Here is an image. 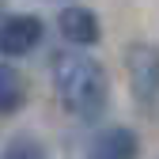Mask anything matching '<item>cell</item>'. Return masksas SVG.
<instances>
[{"label":"cell","mask_w":159,"mask_h":159,"mask_svg":"<svg viewBox=\"0 0 159 159\" xmlns=\"http://www.w3.org/2000/svg\"><path fill=\"white\" fill-rule=\"evenodd\" d=\"M27 98V84L8 61H0V114H15Z\"/></svg>","instance_id":"obj_6"},{"label":"cell","mask_w":159,"mask_h":159,"mask_svg":"<svg viewBox=\"0 0 159 159\" xmlns=\"http://www.w3.org/2000/svg\"><path fill=\"white\" fill-rule=\"evenodd\" d=\"M57 30H61V38H65L68 46H80V53L102 38V23H98V15H95L91 8H84V4L61 8V15H57Z\"/></svg>","instance_id":"obj_4"},{"label":"cell","mask_w":159,"mask_h":159,"mask_svg":"<svg viewBox=\"0 0 159 159\" xmlns=\"http://www.w3.org/2000/svg\"><path fill=\"white\" fill-rule=\"evenodd\" d=\"M0 19H4V15H0Z\"/></svg>","instance_id":"obj_8"},{"label":"cell","mask_w":159,"mask_h":159,"mask_svg":"<svg viewBox=\"0 0 159 159\" xmlns=\"http://www.w3.org/2000/svg\"><path fill=\"white\" fill-rule=\"evenodd\" d=\"M4 159H46V148H42V140L19 133V136H11L4 144Z\"/></svg>","instance_id":"obj_7"},{"label":"cell","mask_w":159,"mask_h":159,"mask_svg":"<svg viewBox=\"0 0 159 159\" xmlns=\"http://www.w3.org/2000/svg\"><path fill=\"white\" fill-rule=\"evenodd\" d=\"M125 76H129V91L136 102L155 106V98H159V46L133 42L125 49Z\"/></svg>","instance_id":"obj_2"},{"label":"cell","mask_w":159,"mask_h":159,"mask_svg":"<svg viewBox=\"0 0 159 159\" xmlns=\"http://www.w3.org/2000/svg\"><path fill=\"white\" fill-rule=\"evenodd\" d=\"M136 155H140V140L125 125L102 129L95 136V144H91V159H136Z\"/></svg>","instance_id":"obj_5"},{"label":"cell","mask_w":159,"mask_h":159,"mask_svg":"<svg viewBox=\"0 0 159 159\" xmlns=\"http://www.w3.org/2000/svg\"><path fill=\"white\" fill-rule=\"evenodd\" d=\"M46 34V23L30 11H15L0 19V57H23Z\"/></svg>","instance_id":"obj_3"},{"label":"cell","mask_w":159,"mask_h":159,"mask_svg":"<svg viewBox=\"0 0 159 159\" xmlns=\"http://www.w3.org/2000/svg\"><path fill=\"white\" fill-rule=\"evenodd\" d=\"M53 87L72 117L98 121L110 102V80L106 68L91 61L87 53H53Z\"/></svg>","instance_id":"obj_1"}]
</instances>
